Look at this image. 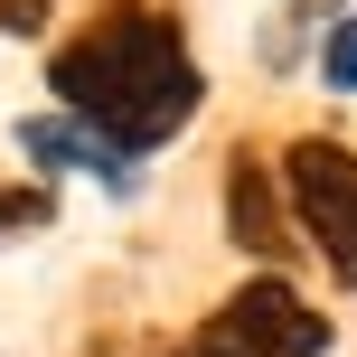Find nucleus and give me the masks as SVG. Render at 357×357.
Returning <instances> with one entry per match:
<instances>
[{"instance_id": "obj_1", "label": "nucleus", "mask_w": 357, "mask_h": 357, "mask_svg": "<svg viewBox=\"0 0 357 357\" xmlns=\"http://www.w3.org/2000/svg\"><path fill=\"white\" fill-rule=\"evenodd\" d=\"M47 85H56V113H75L85 132H104L132 169H142V151L178 142V132L197 123V104H207V75H197L178 19L151 10V0H104L94 29H75L66 47H56Z\"/></svg>"}, {"instance_id": "obj_2", "label": "nucleus", "mask_w": 357, "mask_h": 357, "mask_svg": "<svg viewBox=\"0 0 357 357\" xmlns=\"http://www.w3.org/2000/svg\"><path fill=\"white\" fill-rule=\"evenodd\" d=\"M329 348H339L329 310H310L282 273L235 282L226 301L197 320V339H188V357H329Z\"/></svg>"}, {"instance_id": "obj_3", "label": "nucleus", "mask_w": 357, "mask_h": 357, "mask_svg": "<svg viewBox=\"0 0 357 357\" xmlns=\"http://www.w3.org/2000/svg\"><path fill=\"white\" fill-rule=\"evenodd\" d=\"M282 197H291V216H301V235L320 245V264L357 291V151L329 142V132L291 142L282 151Z\"/></svg>"}, {"instance_id": "obj_4", "label": "nucleus", "mask_w": 357, "mask_h": 357, "mask_svg": "<svg viewBox=\"0 0 357 357\" xmlns=\"http://www.w3.org/2000/svg\"><path fill=\"white\" fill-rule=\"evenodd\" d=\"M301 216H291V197H282V178L264 169V151H235L226 160V235H235V254H254L264 273H282L291 254H301Z\"/></svg>"}, {"instance_id": "obj_5", "label": "nucleus", "mask_w": 357, "mask_h": 357, "mask_svg": "<svg viewBox=\"0 0 357 357\" xmlns=\"http://www.w3.org/2000/svg\"><path fill=\"white\" fill-rule=\"evenodd\" d=\"M19 151H29L47 178H56V169H85L94 188H113V197H132V188H142V169H132L123 151L104 142V132H85L75 113H29V123H19Z\"/></svg>"}, {"instance_id": "obj_6", "label": "nucleus", "mask_w": 357, "mask_h": 357, "mask_svg": "<svg viewBox=\"0 0 357 357\" xmlns=\"http://www.w3.org/2000/svg\"><path fill=\"white\" fill-rule=\"evenodd\" d=\"M38 226H56V197L38 188H19V178H0V245H10V235H38Z\"/></svg>"}, {"instance_id": "obj_7", "label": "nucleus", "mask_w": 357, "mask_h": 357, "mask_svg": "<svg viewBox=\"0 0 357 357\" xmlns=\"http://www.w3.org/2000/svg\"><path fill=\"white\" fill-rule=\"evenodd\" d=\"M320 85L329 94H357V10L339 19V29H320Z\"/></svg>"}, {"instance_id": "obj_8", "label": "nucleus", "mask_w": 357, "mask_h": 357, "mask_svg": "<svg viewBox=\"0 0 357 357\" xmlns=\"http://www.w3.org/2000/svg\"><path fill=\"white\" fill-rule=\"evenodd\" d=\"M0 29H10V38H38V29H47V0H0Z\"/></svg>"}, {"instance_id": "obj_9", "label": "nucleus", "mask_w": 357, "mask_h": 357, "mask_svg": "<svg viewBox=\"0 0 357 357\" xmlns=\"http://www.w3.org/2000/svg\"><path fill=\"white\" fill-rule=\"evenodd\" d=\"M339 10H348V0H291V29H320V19L339 29Z\"/></svg>"}]
</instances>
